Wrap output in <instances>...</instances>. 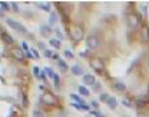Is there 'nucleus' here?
I'll use <instances>...</instances> for the list:
<instances>
[{"instance_id":"412c9836","label":"nucleus","mask_w":149,"mask_h":117,"mask_svg":"<svg viewBox=\"0 0 149 117\" xmlns=\"http://www.w3.org/2000/svg\"><path fill=\"white\" fill-rule=\"evenodd\" d=\"M57 23V15L55 12H51V16H49V24H56Z\"/></svg>"},{"instance_id":"9d476101","label":"nucleus","mask_w":149,"mask_h":117,"mask_svg":"<svg viewBox=\"0 0 149 117\" xmlns=\"http://www.w3.org/2000/svg\"><path fill=\"white\" fill-rule=\"evenodd\" d=\"M105 102H107V105L109 107V109H116L117 108V99L113 97V96H109Z\"/></svg>"},{"instance_id":"4c0bfd02","label":"nucleus","mask_w":149,"mask_h":117,"mask_svg":"<svg viewBox=\"0 0 149 117\" xmlns=\"http://www.w3.org/2000/svg\"><path fill=\"white\" fill-rule=\"evenodd\" d=\"M4 16H6V12H4V11H3V9H1V8H0V17H1V19H3V17H4Z\"/></svg>"},{"instance_id":"473e14b6","label":"nucleus","mask_w":149,"mask_h":117,"mask_svg":"<svg viewBox=\"0 0 149 117\" xmlns=\"http://www.w3.org/2000/svg\"><path fill=\"white\" fill-rule=\"evenodd\" d=\"M72 107H73L74 109H77V111H81L80 104H77V102H72Z\"/></svg>"},{"instance_id":"4468645a","label":"nucleus","mask_w":149,"mask_h":117,"mask_svg":"<svg viewBox=\"0 0 149 117\" xmlns=\"http://www.w3.org/2000/svg\"><path fill=\"white\" fill-rule=\"evenodd\" d=\"M49 45L52 47L53 49H60V48H61V41H60L59 39H51Z\"/></svg>"},{"instance_id":"2f4dec72","label":"nucleus","mask_w":149,"mask_h":117,"mask_svg":"<svg viewBox=\"0 0 149 117\" xmlns=\"http://www.w3.org/2000/svg\"><path fill=\"white\" fill-rule=\"evenodd\" d=\"M109 96H107V93H101V96H100V100L101 101H107V99H108Z\"/></svg>"},{"instance_id":"f03ea898","label":"nucleus","mask_w":149,"mask_h":117,"mask_svg":"<svg viewBox=\"0 0 149 117\" xmlns=\"http://www.w3.org/2000/svg\"><path fill=\"white\" fill-rule=\"evenodd\" d=\"M69 35L74 43H79L84 39V28L80 24H72L69 28Z\"/></svg>"},{"instance_id":"2eb2a0df","label":"nucleus","mask_w":149,"mask_h":117,"mask_svg":"<svg viewBox=\"0 0 149 117\" xmlns=\"http://www.w3.org/2000/svg\"><path fill=\"white\" fill-rule=\"evenodd\" d=\"M113 88H115L117 92H125L127 91V86H125L124 83H120V81H117V83L113 84Z\"/></svg>"},{"instance_id":"7c9ffc66","label":"nucleus","mask_w":149,"mask_h":117,"mask_svg":"<svg viewBox=\"0 0 149 117\" xmlns=\"http://www.w3.org/2000/svg\"><path fill=\"white\" fill-rule=\"evenodd\" d=\"M40 79L44 81V83H47V75H45V72H44V71L40 72Z\"/></svg>"},{"instance_id":"4be33fe9","label":"nucleus","mask_w":149,"mask_h":117,"mask_svg":"<svg viewBox=\"0 0 149 117\" xmlns=\"http://www.w3.org/2000/svg\"><path fill=\"white\" fill-rule=\"evenodd\" d=\"M43 71L45 72V75H48L51 79H53V76H55V72H53V69H51V68H44Z\"/></svg>"},{"instance_id":"58836bf2","label":"nucleus","mask_w":149,"mask_h":117,"mask_svg":"<svg viewBox=\"0 0 149 117\" xmlns=\"http://www.w3.org/2000/svg\"><path fill=\"white\" fill-rule=\"evenodd\" d=\"M55 32H56V33H57V35H59L60 37H63V35H61V32H60V29H56Z\"/></svg>"},{"instance_id":"c9c22d12","label":"nucleus","mask_w":149,"mask_h":117,"mask_svg":"<svg viewBox=\"0 0 149 117\" xmlns=\"http://www.w3.org/2000/svg\"><path fill=\"white\" fill-rule=\"evenodd\" d=\"M39 48H40V49H43V51H45V44H44V43H39Z\"/></svg>"},{"instance_id":"e433bc0d","label":"nucleus","mask_w":149,"mask_h":117,"mask_svg":"<svg viewBox=\"0 0 149 117\" xmlns=\"http://www.w3.org/2000/svg\"><path fill=\"white\" fill-rule=\"evenodd\" d=\"M123 104H124V107H130V102L127 100H123Z\"/></svg>"},{"instance_id":"393cba45","label":"nucleus","mask_w":149,"mask_h":117,"mask_svg":"<svg viewBox=\"0 0 149 117\" xmlns=\"http://www.w3.org/2000/svg\"><path fill=\"white\" fill-rule=\"evenodd\" d=\"M53 80H55V86L59 89L60 88V79H59V76H57L56 73H55V76H53Z\"/></svg>"},{"instance_id":"ea45409f","label":"nucleus","mask_w":149,"mask_h":117,"mask_svg":"<svg viewBox=\"0 0 149 117\" xmlns=\"http://www.w3.org/2000/svg\"><path fill=\"white\" fill-rule=\"evenodd\" d=\"M145 64H146V68H148V69H149V57L146 58V63H145Z\"/></svg>"},{"instance_id":"c756f323","label":"nucleus","mask_w":149,"mask_h":117,"mask_svg":"<svg viewBox=\"0 0 149 117\" xmlns=\"http://www.w3.org/2000/svg\"><path fill=\"white\" fill-rule=\"evenodd\" d=\"M31 52H33V57H35V58H40V55H39V51H37V49L32 48Z\"/></svg>"},{"instance_id":"a878e982","label":"nucleus","mask_w":149,"mask_h":117,"mask_svg":"<svg viewBox=\"0 0 149 117\" xmlns=\"http://www.w3.org/2000/svg\"><path fill=\"white\" fill-rule=\"evenodd\" d=\"M9 6H11V8H12L13 12H19V7H17V3H16V1H11Z\"/></svg>"},{"instance_id":"f3484780","label":"nucleus","mask_w":149,"mask_h":117,"mask_svg":"<svg viewBox=\"0 0 149 117\" xmlns=\"http://www.w3.org/2000/svg\"><path fill=\"white\" fill-rule=\"evenodd\" d=\"M69 97L72 99V101H73V102H77V104H80V107H83V105L85 104V102L83 101V99H81V97H79L77 95H74V93H71V95H69Z\"/></svg>"},{"instance_id":"dca6fc26","label":"nucleus","mask_w":149,"mask_h":117,"mask_svg":"<svg viewBox=\"0 0 149 117\" xmlns=\"http://www.w3.org/2000/svg\"><path fill=\"white\" fill-rule=\"evenodd\" d=\"M57 65H59V68H60V71H61V72H67V71H68V64L65 63V60L59 58V60H57Z\"/></svg>"},{"instance_id":"1a4fd4ad","label":"nucleus","mask_w":149,"mask_h":117,"mask_svg":"<svg viewBox=\"0 0 149 117\" xmlns=\"http://www.w3.org/2000/svg\"><path fill=\"white\" fill-rule=\"evenodd\" d=\"M83 83L85 84V85L93 86L95 84H96V77L93 76V75H91V73L84 75V76H83Z\"/></svg>"},{"instance_id":"f704fd0d","label":"nucleus","mask_w":149,"mask_h":117,"mask_svg":"<svg viewBox=\"0 0 149 117\" xmlns=\"http://www.w3.org/2000/svg\"><path fill=\"white\" fill-rule=\"evenodd\" d=\"M23 104H24V107H28V100H27V97H25V95L23 96Z\"/></svg>"},{"instance_id":"20e7f679","label":"nucleus","mask_w":149,"mask_h":117,"mask_svg":"<svg viewBox=\"0 0 149 117\" xmlns=\"http://www.w3.org/2000/svg\"><path fill=\"white\" fill-rule=\"evenodd\" d=\"M141 23V17L136 12H129L127 15V24L130 29H136Z\"/></svg>"},{"instance_id":"6ab92c4d","label":"nucleus","mask_w":149,"mask_h":117,"mask_svg":"<svg viewBox=\"0 0 149 117\" xmlns=\"http://www.w3.org/2000/svg\"><path fill=\"white\" fill-rule=\"evenodd\" d=\"M37 7H39V8H41L43 11H45V12H51L49 3H37Z\"/></svg>"},{"instance_id":"bb28decb","label":"nucleus","mask_w":149,"mask_h":117,"mask_svg":"<svg viewBox=\"0 0 149 117\" xmlns=\"http://www.w3.org/2000/svg\"><path fill=\"white\" fill-rule=\"evenodd\" d=\"M40 69H39V68L37 67H33V76L35 77H37V79H40Z\"/></svg>"},{"instance_id":"7ed1b4c3","label":"nucleus","mask_w":149,"mask_h":117,"mask_svg":"<svg viewBox=\"0 0 149 117\" xmlns=\"http://www.w3.org/2000/svg\"><path fill=\"white\" fill-rule=\"evenodd\" d=\"M89 65L92 67V69L96 73L99 75H104L107 71V67H105V63H104V60H101L100 57H92L89 60Z\"/></svg>"},{"instance_id":"6e6552de","label":"nucleus","mask_w":149,"mask_h":117,"mask_svg":"<svg viewBox=\"0 0 149 117\" xmlns=\"http://www.w3.org/2000/svg\"><path fill=\"white\" fill-rule=\"evenodd\" d=\"M140 36H141V40H143L144 43H148V41H149V25L144 24L143 27H141Z\"/></svg>"},{"instance_id":"5701e85b","label":"nucleus","mask_w":149,"mask_h":117,"mask_svg":"<svg viewBox=\"0 0 149 117\" xmlns=\"http://www.w3.org/2000/svg\"><path fill=\"white\" fill-rule=\"evenodd\" d=\"M53 55H55V53H53L51 49H45V51H44V56H45V57H48V58H53Z\"/></svg>"},{"instance_id":"ddd939ff","label":"nucleus","mask_w":149,"mask_h":117,"mask_svg":"<svg viewBox=\"0 0 149 117\" xmlns=\"http://www.w3.org/2000/svg\"><path fill=\"white\" fill-rule=\"evenodd\" d=\"M71 71H72V73H73L74 76H81V75H84L83 67H81V65H79V64H74L73 67L71 68Z\"/></svg>"},{"instance_id":"423d86ee","label":"nucleus","mask_w":149,"mask_h":117,"mask_svg":"<svg viewBox=\"0 0 149 117\" xmlns=\"http://www.w3.org/2000/svg\"><path fill=\"white\" fill-rule=\"evenodd\" d=\"M6 23L8 27H11L13 29V31H17V32H22V33L27 35V28L24 27L23 24H20L19 22H16V20H13V19H6Z\"/></svg>"},{"instance_id":"0eeeda50","label":"nucleus","mask_w":149,"mask_h":117,"mask_svg":"<svg viewBox=\"0 0 149 117\" xmlns=\"http://www.w3.org/2000/svg\"><path fill=\"white\" fill-rule=\"evenodd\" d=\"M11 56L19 63H23L25 60V52L20 47H12L11 48Z\"/></svg>"},{"instance_id":"aec40b11","label":"nucleus","mask_w":149,"mask_h":117,"mask_svg":"<svg viewBox=\"0 0 149 117\" xmlns=\"http://www.w3.org/2000/svg\"><path fill=\"white\" fill-rule=\"evenodd\" d=\"M0 8L3 9L4 12H7V11H11V6H9L8 3H6V1H0Z\"/></svg>"},{"instance_id":"f257e3e1","label":"nucleus","mask_w":149,"mask_h":117,"mask_svg":"<svg viewBox=\"0 0 149 117\" xmlns=\"http://www.w3.org/2000/svg\"><path fill=\"white\" fill-rule=\"evenodd\" d=\"M40 101L44 105H47V107H53V108L59 107V99L53 93H51L49 91H45V89H43V95L40 97Z\"/></svg>"},{"instance_id":"f8f14e48","label":"nucleus","mask_w":149,"mask_h":117,"mask_svg":"<svg viewBox=\"0 0 149 117\" xmlns=\"http://www.w3.org/2000/svg\"><path fill=\"white\" fill-rule=\"evenodd\" d=\"M1 40L4 41L6 44H13L15 43V40H13V37L11 36V35L8 33V32H1Z\"/></svg>"},{"instance_id":"cd10ccee","label":"nucleus","mask_w":149,"mask_h":117,"mask_svg":"<svg viewBox=\"0 0 149 117\" xmlns=\"http://www.w3.org/2000/svg\"><path fill=\"white\" fill-rule=\"evenodd\" d=\"M92 114L95 117H104V114H102L101 112L99 111V109H95V111H92Z\"/></svg>"},{"instance_id":"79ce46f5","label":"nucleus","mask_w":149,"mask_h":117,"mask_svg":"<svg viewBox=\"0 0 149 117\" xmlns=\"http://www.w3.org/2000/svg\"><path fill=\"white\" fill-rule=\"evenodd\" d=\"M124 117H128V116H124Z\"/></svg>"},{"instance_id":"c85d7f7f","label":"nucleus","mask_w":149,"mask_h":117,"mask_svg":"<svg viewBox=\"0 0 149 117\" xmlns=\"http://www.w3.org/2000/svg\"><path fill=\"white\" fill-rule=\"evenodd\" d=\"M64 56H65L67 58H73V53H72L71 51H68V49L64 51Z\"/></svg>"},{"instance_id":"a19ab883","label":"nucleus","mask_w":149,"mask_h":117,"mask_svg":"<svg viewBox=\"0 0 149 117\" xmlns=\"http://www.w3.org/2000/svg\"><path fill=\"white\" fill-rule=\"evenodd\" d=\"M25 56H27V57H32V55L29 52H25Z\"/></svg>"},{"instance_id":"72a5a7b5","label":"nucleus","mask_w":149,"mask_h":117,"mask_svg":"<svg viewBox=\"0 0 149 117\" xmlns=\"http://www.w3.org/2000/svg\"><path fill=\"white\" fill-rule=\"evenodd\" d=\"M91 105H92L93 108H96V109H99V102H97V101H92V102H91Z\"/></svg>"},{"instance_id":"a211bd4d","label":"nucleus","mask_w":149,"mask_h":117,"mask_svg":"<svg viewBox=\"0 0 149 117\" xmlns=\"http://www.w3.org/2000/svg\"><path fill=\"white\" fill-rule=\"evenodd\" d=\"M79 93H80L81 96H84V97H88V96H91V92L88 88H85V86H79Z\"/></svg>"},{"instance_id":"9b49d317","label":"nucleus","mask_w":149,"mask_h":117,"mask_svg":"<svg viewBox=\"0 0 149 117\" xmlns=\"http://www.w3.org/2000/svg\"><path fill=\"white\" fill-rule=\"evenodd\" d=\"M52 28L49 27V25H41L40 27V33L43 35V36H45V37H49L51 35H52Z\"/></svg>"},{"instance_id":"b1692460","label":"nucleus","mask_w":149,"mask_h":117,"mask_svg":"<svg viewBox=\"0 0 149 117\" xmlns=\"http://www.w3.org/2000/svg\"><path fill=\"white\" fill-rule=\"evenodd\" d=\"M32 116L33 117H44V113L41 111H39V109H35L33 113H32Z\"/></svg>"},{"instance_id":"39448f33","label":"nucleus","mask_w":149,"mask_h":117,"mask_svg":"<svg viewBox=\"0 0 149 117\" xmlns=\"http://www.w3.org/2000/svg\"><path fill=\"white\" fill-rule=\"evenodd\" d=\"M85 44H87L88 49L96 51L97 48L100 47V39H99V36H96V35H89V36H87V39H85Z\"/></svg>"}]
</instances>
